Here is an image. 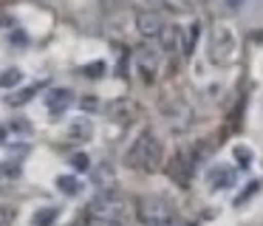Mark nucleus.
Masks as SVG:
<instances>
[{
    "mask_svg": "<svg viewBox=\"0 0 263 226\" xmlns=\"http://www.w3.org/2000/svg\"><path fill=\"white\" fill-rule=\"evenodd\" d=\"M20 79H23V73L17 68H9L0 73V88H14V85H20Z\"/></svg>",
    "mask_w": 263,
    "mask_h": 226,
    "instance_id": "obj_15",
    "label": "nucleus"
},
{
    "mask_svg": "<svg viewBox=\"0 0 263 226\" xmlns=\"http://www.w3.org/2000/svg\"><path fill=\"white\" fill-rule=\"evenodd\" d=\"M227 6H232V9H238V6H243V0H227Z\"/></svg>",
    "mask_w": 263,
    "mask_h": 226,
    "instance_id": "obj_23",
    "label": "nucleus"
},
{
    "mask_svg": "<svg viewBox=\"0 0 263 226\" xmlns=\"http://www.w3.org/2000/svg\"><path fill=\"white\" fill-rule=\"evenodd\" d=\"M93 184H99V186H105V190H110V186H114V170H110L108 164H102V167L93 173Z\"/></svg>",
    "mask_w": 263,
    "mask_h": 226,
    "instance_id": "obj_14",
    "label": "nucleus"
},
{
    "mask_svg": "<svg viewBox=\"0 0 263 226\" xmlns=\"http://www.w3.org/2000/svg\"><path fill=\"white\" fill-rule=\"evenodd\" d=\"M136 23H139V34L142 37H159L161 28H164V23H161V17L156 11H142L136 17Z\"/></svg>",
    "mask_w": 263,
    "mask_h": 226,
    "instance_id": "obj_9",
    "label": "nucleus"
},
{
    "mask_svg": "<svg viewBox=\"0 0 263 226\" xmlns=\"http://www.w3.org/2000/svg\"><path fill=\"white\" fill-rule=\"evenodd\" d=\"M127 212V203L122 201L114 192H105V195H97L91 201V215L97 220H105V223H119Z\"/></svg>",
    "mask_w": 263,
    "mask_h": 226,
    "instance_id": "obj_2",
    "label": "nucleus"
},
{
    "mask_svg": "<svg viewBox=\"0 0 263 226\" xmlns=\"http://www.w3.org/2000/svg\"><path fill=\"white\" fill-rule=\"evenodd\" d=\"M57 218H60V206H40L31 215V223L34 226H51Z\"/></svg>",
    "mask_w": 263,
    "mask_h": 226,
    "instance_id": "obj_12",
    "label": "nucleus"
},
{
    "mask_svg": "<svg viewBox=\"0 0 263 226\" xmlns=\"http://www.w3.org/2000/svg\"><path fill=\"white\" fill-rule=\"evenodd\" d=\"M12 40H14V43H20V45L26 43V37H23V34H20V31H17V34H12Z\"/></svg>",
    "mask_w": 263,
    "mask_h": 226,
    "instance_id": "obj_22",
    "label": "nucleus"
},
{
    "mask_svg": "<svg viewBox=\"0 0 263 226\" xmlns=\"http://www.w3.org/2000/svg\"><path fill=\"white\" fill-rule=\"evenodd\" d=\"M82 73H85V77H91V79H99L105 73V62L102 60H97V62H88L85 68H82Z\"/></svg>",
    "mask_w": 263,
    "mask_h": 226,
    "instance_id": "obj_18",
    "label": "nucleus"
},
{
    "mask_svg": "<svg viewBox=\"0 0 263 226\" xmlns=\"http://www.w3.org/2000/svg\"><path fill=\"white\" fill-rule=\"evenodd\" d=\"M14 220V209L12 206H3V203H0V226H9Z\"/></svg>",
    "mask_w": 263,
    "mask_h": 226,
    "instance_id": "obj_20",
    "label": "nucleus"
},
{
    "mask_svg": "<svg viewBox=\"0 0 263 226\" xmlns=\"http://www.w3.org/2000/svg\"><path fill=\"white\" fill-rule=\"evenodd\" d=\"M68 136H71V141H88L93 136V124L88 119H77L68 127Z\"/></svg>",
    "mask_w": 263,
    "mask_h": 226,
    "instance_id": "obj_11",
    "label": "nucleus"
},
{
    "mask_svg": "<svg viewBox=\"0 0 263 226\" xmlns=\"http://www.w3.org/2000/svg\"><path fill=\"white\" fill-rule=\"evenodd\" d=\"M71 164H74V170H82V173H85V170L91 167V158H88L85 153H74V156H71Z\"/></svg>",
    "mask_w": 263,
    "mask_h": 226,
    "instance_id": "obj_19",
    "label": "nucleus"
},
{
    "mask_svg": "<svg viewBox=\"0 0 263 226\" xmlns=\"http://www.w3.org/2000/svg\"><path fill=\"white\" fill-rule=\"evenodd\" d=\"M235 158H238V164H240V167H249V164H252V158H255V153H252L246 144H238V147H235Z\"/></svg>",
    "mask_w": 263,
    "mask_h": 226,
    "instance_id": "obj_17",
    "label": "nucleus"
},
{
    "mask_svg": "<svg viewBox=\"0 0 263 226\" xmlns=\"http://www.w3.org/2000/svg\"><path fill=\"white\" fill-rule=\"evenodd\" d=\"M159 40H161V48L170 51V54L181 48V31H178V26H164L159 34Z\"/></svg>",
    "mask_w": 263,
    "mask_h": 226,
    "instance_id": "obj_10",
    "label": "nucleus"
},
{
    "mask_svg": "<svg viewBox=\"0 0 263 226\" xmlns=\"http://www.w3.org/2000/svg\"><path fill=\"white\" fill-rule=\"evenodd\" d=\"M46 105H48V110H51V116H63V113L74 105V93H71L68 88H54L51 93H48Z\"/></svg>",
    "mask_w": 263,
    "mask_h": 226,
    "instance_id": "obj_7",
    "label": "nucleus"
},
{
    "mask_svg": "<svg viewBox=\"0 0 263 226\" xmlns=\"http://www.w3.org/2000/svg\"><path fill=\"white\" fill-rule=\"evenodd\" d=\"M232 184H235V173L227 167V164H215V167L206 170V186H210L212 192L215 190H229Z\"/></svg>",
    "mask_w": 263,
    "mask_h": 226,
    "instance_id": "obj_6",
    "label": "nucleus"
},
{
    "mask_svg": "<svg viewBox=\"0 0 263 226\" xmlns=\"http://www.w3.org/2000/svg\"><path fill=\"white\" fill-rule=\"evenodd\" d=\"M6 141V127H0V144Z\"/></svg>",
    "mask_w": 263,
    "mask_h": 226,
    "instance_id": "obj_24",
    "label": "nucleus"
},
{
    "mask_svg": "<svg viewBox=\"0 0 263 226\" xmlns=\"http://www.w3.org/2000/svg\"><path fill=\"white\" fill-rule=\"evenodd\" d=\"M34 93H37V88H34V85H31V88H23L20 93H12V96H9V105H14V107H17V105H23V102H29Z\"/></svg>",
    "mask_w": 263,
    "mask_h": 226,
    "instance_id": "obj_16",
    "label": "nucleus"
},
{
    "mask_svg": "<svg viewBox=\"0 0 263 226\" xmlns=\"http://www.w3.org/2000/svg\"><path fill=\"white\" fill-rule=\"evenodd\" d=\"M193 170H195V153L193 150H178L176 158L170 161V178L173 184L178 186H190V178H193Z\"/></svg>",
    "mask_w": 263,
    "mask_h": 226,
    "instance_id": "obj_5",
    "label": "nucleus"
},
{
    "mask_svg": "<svg viewBox=\"0 0 263 226\" xmlns=\"http://www.w3.org/2000/svg\"><path fill=\"white\" fill-rule=\"evenodd\" d=\"M161 226H178V223H161Z\"/></svg>",
    "mask_w": 263,
    "mask_h": 226,
    "instance_id": "obj_26",
    "label": "nucleus"
},
{
    "mask_svg": "<svg viewBox=\"0 0 263 226\" xmlns=\"http://www.w3.org/2000/svg\"><path fill=\"white\" fill-rule=\"evenodd\" d=\"M173 203L164 201V198H142L139 201V218L150 226H161V223H170L173 218Z\"/></svg>",
    "mask_w": 263,
    "mask_h": 226,
    "instance_id": "obj_3",
    "label": "nucleus"
},
{
    "mask_svg": "<svg viewBox=\"0 0 263 226\" xmlns=\"http://www.w3.org/2000/svg\"><path fill=\"white\" fill-rule=\"evenodd\" d=\"M57 190L63 192V195H80L82 184H80V178H74V175H60V178H57Z\"/></svg>",
    "mask_w": 263,
    "mask_h": 226,
    "instance_id": "obj_13",
    "label": "nucleus"
},
{
    "mask_svg": "<svg viewBox=\"0 0 263 226\" xmlns=\"http://www.w3.org/2000/svg\"><path fill=\"white\" fill-rule=\"evenodd\" d=\"M136 68L144 79H156V71H159V54L153 48H139L136 51Z\"/></svg>",
    "mask_w": 263,
    "mask_h": 226,
    "instance_id": "obj_8",
    "label": "nucleus"
},
{
    "mask_svg": "<svg viewBox=\"0 0 263 226\" xmlns=\"http://www.w3.org/2000/svg\"><path fill=\"white\" fill-rule=\"evenodd\" d=\"M161 158H164V150H161V141L156 139V133L144 130L139 133V139L133 141L130 153H127V164L136 170H144V173H156L161 167Z\"/></svg>",
    "mask_w": 263,
    "mask_h": 226,
    "instance_id": "obj_1",
    "label": "nucleus"
},
{
    "mask_svg": "<svg viewBox=\"0 0 263 226\" xmlns=\"http://www.w3.org/2000/svg\"><path fill=\"white\" fill-rule=\"evenodd\" d=\"M210 56L215 62H221V65H229V62H235V56H238V48H235V37L229 28L218 26L215 34H212V51Z\"/></svg>",
    "mask_w": 263,
    "mask_h": 226,
    "instance_id": "obj_4",
    "label": "nucleus"
},
{
    "mask_svg": "<svg viewBox=\"0 0 263 226\" xmlns=\"http://www.w3.org/2000/svg\"><path fill=\"white\" fill-rule=\"evenodd\" d=\"M99 226H119V223H105V220H99Z\"/></svg>",
    "mask_w": 263,
    "mask_h": 226,
    "instance_id": "obj_25",
    "label": "nucleus"
},
{
    "mask_svg": "<svg viewBox=\"0 0 263 226\" xmlns=\"http://www.w3.org/2000/svg\"><path fill=\"white\" fill-rule=\"evenodd\" d=\"M255 190H257V181H249V186H246V192H243V195H238V198H235V203L240 206V203H243V201H246V198H249Z\"/></svg>",
    "mask_w": 263,
    "mask_h": 226,
    "instance_id": "obj_21",
    "label": "nucleus"
}]
</instances>
